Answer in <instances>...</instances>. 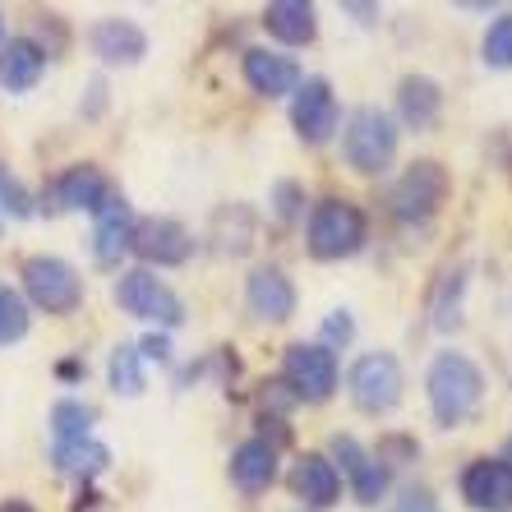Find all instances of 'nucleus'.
Instances as JSON below:
<instances>
[{"label":"nucleus","mask_w":512,"mask_h":512,"mask_svg":"<svg viewBox=\"0 0 512 512\" xmlns=\"http://www.w3.org/2000/svg\"><path fill=\"white\" fill-rule=\"evenodd\" d=\"M429 416L439 429H462L485 406V370L466 351H439L425 370Z\"/></svg>","instance_id":"f257e3e1"},{"label":"nucleus","mask_w":512,"mask_h":512,"mask_svg":"<svg viewBox=\"0 0 512 512\" xmlns=\"http://www.w3.org/2000/svg\"><path fill=\"white\" fill-rule=\"evenodd\" d=\"M402 130L383 107H356L342 120V157L360 176H383L397 162Z\"/></svg>","instance_id":"f03ea898"},{"label":"nucleus","mask_w":512,"mask_h":512,"mask_svg":"<svg viewBox=\"0 0 512 512\" xmlns=\"http://www.w3.org/2000/svg\"><path fill=\"white\" fill-rule=\"evenodd\" d=\"M448 194H453L448 167L434 162V157H416V162L393 180V190H388V213H393V222H402V227H425V222L439 217Z\"/></svg>","instance_id":"7ed1b4c3"},{"label":"nucleus","mask_w":512,"mask_h":512,"mask_svg":"<svg viewBox=\"0 0 512 512\" xmlns=\"http://www.w3.org/2000/svg\"><path fill=\"white\" fill-rule=\"evenodd\" d=\"M365 236H370V222L351 199H319L310 213V227H305V250L319 263H342L351 254L365 250Z\"/></svg>","instance_id":"20e7f679"},{"label":"nucleus","mask_w":512,"mask_h":512,"mask_svg":"<svg viewBox=\"0 0 512 512\" xmlns=\"http://www.w3.org/2000/svg\"><path fill=\"white\" fill-rule=\"evenodd\" d=\"M19 277H24V291H19L24 305H33L42 314L65 319V314H74L84 305V277H79L74 263L56 259V254H28Z\"/></svg>","instance_id":"39448f33"},{"label":"nucleus","mask_w":512,"mask_h":512,"mask_svg":"<svg viewBox=\"0 0 512 512\" xmlns=\"http://www.w3.org/2000/svg\"><path fill=\"white\" fill-rule=\"evenodd\" d=\"M346 393H351L356 411H365V416H393L406 393L402 360L393 351H365V356H356V365L346 374Z\"/></svg>","instance_id":"423d86ee"},{"label":"nucleus","mask_w":512,"mask_h":512,"mask_svg":"<svg viewBox=\"0 0 512 512\" xmlns=\"http://www.w3.org/2000/svg\"><path fill=\"white\" fill-rule=\"evenodd\" d=\"M116 305L130 314V319L157 323L162 333H171V328L185 323V300L157 273H148V268H125V273L116 277Z\"/></svg>","instance_id":"0eeeda50"},{"label":"nucleus","mask_w":512,"mask_h":512,"mask_svg":"<svg viewBox=\"0 0 512 512\" xmlns=\"http://www.w3.org/2000/svg\"><path fill=\"white\" fill-rule=\"evenodd\" d=\"M282 383L296 393V402H328L342 383V370H337V356L319 342H291L282 351Z\"/></svg>","instance_id":"6e6552de"},{"label":"nucleus","mask_w":512,"mask_h":512,"mask_svg":"<svg viewBox=\"0 0 512 512\" xmlns=\"http://www.w3.org/2000/svg\"><path fill=\"white\" fill-rule=\"evenodd\" d=\"M328 462H333L337 476L351 485V499H356L360 508H379V503L388 499V480H393V471L379 466V457H374L356 434H333V443H328Z\"/></svg>","instance_id":"1a4fd4ad"},{"label":"nucleus","mask_w":512,"mask_h":512,"mask_svg":"<svg viewBox=\"0 0 512 512\" xmlns=\"http://www.w3.org/2000/svg\"><path fill=\"white\" fill-rule=\"evenodd\" d=\"M291 130L305 148H323V143L333 139L342 130V107H337V93L328 79H305L291 97Z\"/></svg>","instance_id":"9d476101"},{"label":"nucleus","mask_w":512,"mask_h":512,"mask_svg":"<svg viewBox=\"0 0 512 512\" xmlns=\"http://www.w3.org/2000/svg\"><path fill=\"white\" fill-rule=\"evenodd\" d=\"M194 231L176 217H139L134 222V240H130V254H139L143 268H180V263L194 259Z\"/></svg>","instance_id":"9b49d317"},{"label":"nucleus","mask_w":512,"mask_h":512,"mask_svg":"<svg viewBox=\"0 0 512 512\" xmlns=\"http://www.w3.org/2000/svg\"><path fill=\"white\" fill-rule=\"evenodd\" d=\"M107 194H111L107 171L93 167V162H74V167H65L47 190H42V208H47L51 217L56 213H97V208L107 203Z\"/></svg>","instance_id":"f8f14e48"},{"label":"nucleus","mask_w":512,"mask_h":512,"mask_svg":"<svg viewBox=\"0 0 512 512\" xmlns=\"http://www.w3.org/2000/svg\"><path fill=\"white\" fill-rule=\"evenodd\" d=\"M240 74H245V84H250L254 97H296V88L305 84V70H300L296 56H286V51H268V47H250L240 56Z\"/></svg>","instance_id":"ddd939ff"},{"label":"nucleus","mask_w":512,"mask_h":512,"mask_svg":"<svg viewBox=\"0 0 512 512\" xmlns=\"http://www.w3.org/2000/svg\"><path fill=\"white\" fill-rule=\"evenodd\" d=\"M457 494L471 512H512V466L503 457H476L466 462Z\"/></svg>","instance_id":"4468645a"},{"label":"nucleus","mask_w":512,"mask_h":512,"mask_svg":"<svg viewBox=\"0 0 512 512\" xmlns=\"http://www.w3.org/2000/svg\"><path fill=\"white\" fill-rule=\"evenodd\" d=\"M245 305L259 323H291L296 319V282L277 268V263H259L250 277H245Z\"/></svg>","instance_id":"2eb2a0df"},{"label":"nucleus","mask_w":512,"mask_h":512,"mask_svg":"<svg viewBox=\"0 0 512 512\" xmlns=\"http://www.w3.org/2000/svg\"><path fill=\"white\" fill-rule=\"evenodd\" d=\"M88 51H93L102 65L111 70H134L143 56H148V33H143L134 19H120V14H107L88 28Z\"/></svg>","instance_id":"dca6fc26"},{"label":"nucleus","mask_w":512,"mask_h":512,"mask_svg":"<svg viewBox=\"0 0 512 512\" xmlns=\"http://www.w3.org/2000/svg\"><path fill=\"white\" fill-rule=\"evenodd\" d=\"M134 208L125 194L111 190L107 203L93 213V259L97 268H120V259L130 254V240H134Z\"/></svg>","instance_id":"f3484780"},{"label":"nucleus","mask_w":512,"mask_h":512,"mask_svg":"<svg viewBox=\"0 0 512 512\" xmlns=\"http://www.w3.org/2000/svg\"><path fill=\"white\" fill-rule=\"evenodd\" d=\"M286 485H291V494L300 499V508L305 512H323V508H333V503L342 499V476H337V466L328 462V453L296 457Z\"/></svg>","instance_id":"a211bd4d"},{"label":"nucleus","mask_w":512,"mask_h":512,"mask_svg":"<svg viewBox=\"0 0 512 512\" xmlns=\"http://www.w3.org/2000/svg\"><path fill=\"white\" fill-rule=\"evenodd\" d=\"M227 476H231V485H236L245 499H259V494H268V489L277 485L282 462H277V453L268 448V443L245 439V443H236V448H231Z\"/></svg>","instance_id":"6ab92c4d"},{"label":"nucleus","mask_w":512,"mask_h":512,"mask_svg":"<svg viewBox=\"0 0 512 512\" xmlns=\"http://www.w3.org/2000/svg\"><path fill=\"white\" fill-rule=\"evenodd\" d=\"M443 116V88L429 79V74H406L397 84V130H434Z\"/></svg>","instance_id":"aec40b11"},{"label":"nucleus","mask_w":512,"mask_h":512,"mask_svg":"<svg viewBox=\"0 0 512 512\" xmlns=\"http://www.w3.org/2000/svg\"><path fill=\"white\" fill-rule=\"evenodd\" d=\"M263 28L282 47H310L314 37H319V10H314L310 0H273L263 10Z\"/></svg>","instance_id":"412c9836"},{"label":"nucleus","mask_w":512,"mask_h":512,"mask_svg":"<svg viewBox=\"0 0 512 512\" xmlns=\"http://www.w3.org/2000/svg\"><path fill=\"white\" fill-rule=\"evenodd\" d=\"M42 70H47V56H42V47H37L33 37H10V42L0 47V88H5V93H28V88H37Z\"/></svg>","instance_id":"4be33fe9"},{"label":"nucleus","mask_w":512,"mask_h":512,"mask_svg":"<svg viewBox=\"0 0 512 512\" xmlns=\"http://www.w3.org/2000/svg\"><path fill=\"white\" fill-rule=\"evenodd\" d=\"M51 466L60 476L79 480V485H93L102 471L111 466V448L102 439H74V443H51Z\"/></svg>","instance_id":"5701e85b"},{"label":"nucleus","mask_w":512,"mask_h":512,"mask_svg":"<svg viewBox=\"0 0 512 512\" xmlns=\"http://www.w3.org/2000/svg\"><path fill=\"white\" fill-rule=\"evenodd\" d=\"M254 208L250 203H227V208H217L213 217V240H217V254H227V259H245L254 250Z\"/></svg>","instance_id":"b1692460"},{"label":"nucleus","mask_w":512,"mask_h":512,"mask_svg":"<svg viewBox=\"0 0 512 512\" xmlns=\"http://www.w3.org/2000/svg\"><path fill=\"white\" fill-rule=\"evenodd\" d=\"M466 268H448V273L434 282V296H429V323H434V333H457L466 319Z\"/></svg>","instance_id":"393cba45"},{"label":"nucleus","mask_w":512,"mask_h":512,"mask_svg":"<svg viewBox=\"0 0 512 512\" xmlns=\"http://www.w3.org/2000/svg\"><path fill=\"white\" fill-rule=\"evenodd\" d=\"M97 411L79 397H60L51 406V443H74V439H93Z\"/></svg>","instance_id":"a878e982"},{"label":"nucleus","mask_w":512,"mask_h":512,"mask_svg":"<svg viewBox=\"0 0 512 512\" xmlns=\"http://www.w3.org/2000/svg\"><path fill=\"white\" fill-rule=\"evenodd\" d=\"M107 383L116 397H143V388H148V370H143V360L134 346L120 342L116 351H111L107 360Z\"/></svg>","instance_id":"bb28decb"},{"label":"nucleus","mask_w":512,"mask_h":512,"mask_svg":"<svg viewBox=\"0 0 512 512\" xmlns=\"http://www.w3.org/2000/svg\"><path fill=\"white\" fill-rule=\"evenodd\" d=\"M28 323H33V314H28L24 296L14 291V286L0 282V346H14L28 337Z\"/></svg>","instance_id":"cd10ccee"},{"label":"nucleus","mask_w":512,"mask_h":512,"mask_svg":"<svg viewBox=\"0 0 512 512\" xmlns=\"http://www.w3.org/2000/svg\"><path fill=\"white\" fill-rule=\"evenodd\" d=\"M37 213L33 194L19 176H10V167H0V222H28Z\"/></svg>","instance_id":"c85d7f7f"},{"label":"nucleus","mask_w":512,"mask_h":512,"mask_svg":"<svg viewBox=\"0 0 512 512\" xmlns=\"http://www.w3.org/2000/svg\"><path fill=\"white\" fill-rule=\"evenodd\" d=\"M480 60H485L489 70H512V14L489 19L485 42H480Z\"/></svg>","instance_id":"c756f323"},{"label":"nucleus","mask_w":512,"mask_h":512,"mask_svg":"<svg viewBox=\"0 0 512 512\" xmlns=\"http://www.w3.org/2000/svg\"><path fill=\"white\" fill-rule=\"evenodd\" d=\"M268 203H273V213L282 227H291V222H300L305 217V185L300 180H277L273 194H268Z\"/></svg>","instance_id":"7c9ffc66"},{"label":"nucleus","mask_w":512,"mask_h":512,"mask_svg":"<svg viewBox=\"0 0 512 512\" xmlns=\"http://www.w3.org/2000/svg\"><path fill=\"white\" fill-rule=\"evenodd\" d=\"M356 342V319H351V310H328V319H323L319 328V346H328V351H342V346Z\"/></svg>","instance_id":"2f4dec72"},{"label":"nucleus","mask_w":512,"mask_h":512,"mask_svg":"<svg viewBox=\"0 0 512 512\" xmlns=\"http://www.w3.org/2000/svg\"><path fill=\"white\" fill-rule=\"evenodd\" d=\"M374 457H379V466H406V462H416L420 457V443L411 439V434H383L379 448H374Z\"/></svg>","instance_id":"473e14b6"},{"label":"nucleus","mask_w":512,"mask_h":512,"mask_svg":"<svg viewBox=\"0 0 512 512\" xmlns=\"http://www.w3.org/2000/svg\"><path fill=\"white\" fill-rule=\"evenodd\" d=\"M388 512H439V499L425 485H406V489H397V499L388 503Z\"/></svg>","instance_id":"72a5a7b5"},{"label":"nucleus","mask_w":512,"mask_h":512,"mask_svg":"<svg viewBox=\"0 0 512 512\" xmlns=\"http://www.w3.org/2000/svg\"><path fill=\"white\" fill-rule=\"evenodd\" d=\"M259 402H263V416H282V411L300 406V402H296V393H291V388H286L282 379H268V383H263Z\"/></svg>","instance_id":"f704fd0d"},{"label":"nucleus","mask_w":512,"mask_h":512,"mask_svg":"<svg viewBox=\"0 0 512 512\" xmlns=\"http://www.w3.org/2000/svg\"><path fill=\"white\" fill-rule=\"evenodd\" d=\"M134 351H139L143 365H148V360H157V365H171V360H176V346H171V333H148L139 346H134Z\"/></svg>","instance_id":"c9c22d12"},{"label":"nucleus","mask_w":512,"mask_h":512,"mask_svg":"<svg viewBox=\"0 0 512 512\" xmlns=\"http://www.w3.org/2000/svg\"><path fill=\"white\" fill-rule=\"evenodd\" d=\"M259 443H268L273 453H282L286 443H291V425H286L282 416H259V434H254Z\"/></svg>","instance_id":"e433bc0d"},{"label":"nucleus","mask_w":512,"mask_h":512,"mask_svg":"<svg viewBox=\"0 0 512 512\" xmlns=\"http://www.w3.org/2000/svg\"><path fill=\"white\" fill-rule=\"evenodd\" d=\"M342 14H356V24H379V5H360V0H342Z\"/></svg>","instance_id":"4c0bfd02"},{"label":"nucleus","mask_w":512,"mask_h":512,"mask_svg":"<svg viewBox=\"0 0 512 512\" xmlns=\"http://www.w3.org/2000/svg\"><path fill=\"white\" fill-rule=\"evenodd\" d=\"M102 107H107V84H102V79H93V84H88V107H84V116H88V120L102 116Z\"/></svg>","instance_id":"58836bf2"},{"label":"nucleus","mask_w":512,"mask_h":512,"mask_svg":"<svg viewBox=\"0 0 512 512\" xmlns=\"http://www.w3.org/2000/svg\"><path fill=\"white\" fill-rule=\"evenodd\" d=\"M56 374H60V379H65V383H74V379H84V365H79V360H60V365H56Z\"/></svg>","instance_id":"ea45409f"},{"label":"nucleus","mask_w":512,"mask_h":512,"mask_svg":"<svg viewBox=\"0 0 512 512\" xmlns=\"http://www.w3.org/2000/svg\"><path fill=\"white\" fill-rule=\"evenodd\" d=\"M0 512H37L33 503H24V499H5L0 503Z\"/></svg>","instance_id":"a19ab883"},{"label":"nucleus","mask_w":512,"mask_h":512,"mask_svg":"<svg viewBox=\"0 0 512 512\" xmlns=\"http://www.w3.org/2000/svg\"><path fill=\"white\" fill-rule=\"evenodd\" d=\"M5 42H10V33H5V14H0V47H5Z\"/></svg>","instance_id":"79ce46f5"},{"label":"nucleus","mask_w":512,"mask_h":512,"mask_svg":"<svg viewBox=\"0 0 512 512\" xmlns=\"http://www.w3.org/2000/svg\"><path fill=\"white\" fill-rule=\"evenodd\" d=\"M503 462H508V466H512V443H508V457H503Z\"/></svg>","instance_id":"37998d69"},{"label":"nucleus","mask_w":512,"mask_h":512,"mask_svg":"<svg viewBox=\"0 0 512 512\" xmlns=\"http://www.w3.org/2000/svg\"><path fill=\"white\" fill-rule=\"evenodd\" d=\"M296 512H305V508H296Z\"/></svg>","instance_id":"c03bdc74"}]
</instances>
